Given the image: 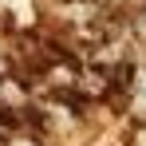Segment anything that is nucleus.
<instances>
[{
  "label": "nucleus",
  "mask_w": 146,
  "mask_h": 146,
  "mask_svg": "<svg viewBox=\"0 0 146 146\" xmlns=\"http://www.w3.org/2000/svg\"><path fill=\"white\" fill-rule=\"evenodd\" d=\"M126 111H130V119L134 122H146V91H130V103H126Z\"/></svg>",
  "instance_id": "nucleus-1"
},
{
  "label": "nucleus",
  "mask_w": 146,
  "mask_h": 146,
  "mask_svg": "<svg viewBox=\"0 0 146 146\" xmlns=\"http://www.w3.org/2000/svg\"><path fill=\"white\" fill-rule=\"evenodd\" d=\"M130 146H146V122H134V130H130Z\"/></svg>",
  "instance_id": "nucleus-2"
},
{
  "label": "nucleus",
  "mask_w": 146,
  "mask_h": 146,
  "mask_svg": "<svg viewBox=\"0 0 146 146\" xmlns=\"http://www.w3.org/2000/svg\"><path fill=\"white\" fill-rule=\"evenodd\" d=\"M8 146H44V142H40V138H28V134H12Z\"/></svg>",
  "instance_id": "nucleus-3"
},
{
  "label": "nucleus",
  "mask_w": 146,
  "mask_h": 146,
  "mask_svg": "<svg viewBox=\"0 0 146 146\" xmlns=\"http://www.w3.org/2000/svg\"><path fill=\"white\" fill-rule=\"evenodd\" d=\"M4 71H8V63H4V59H0V75H4Z\"/></svg>",
  "instance_id": "nucleus-4"
}]
</instances>
